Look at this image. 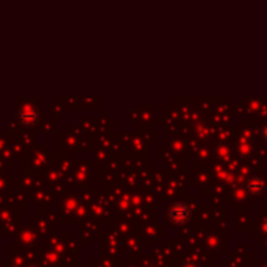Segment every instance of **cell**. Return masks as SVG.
I'll return each instance as SVG.
<instances>
[{
    "label": "cell",
    "instance_id": "obj_3",
    "mask_svg": "<svg viewBox=\"0 0 267 267\" xmlns=\"http://www.w3.org/2000/svg\"><path fill=\"white\" fill-rule=\"evenodd\" d=\"M20 120H22V124H25V125H33L38 120V114L36 113H24V111H22Z\"/></svg>",
    "mask_w": 267,
    "mask_h": 267
},
{
    "label": "cell",
    "instance_id": "obj_2",
    "mask_svg": "<svg viewBox=\"0 0 267 267\" xmlns=\"http://www.w3.org/2000/svg\"><path fill=\"white\" fill-rule=\"evenodd\" d=\"M264 187H266V184L261 178H250L246 184V191L249 192V195H261Z\"/></svg>",
    "mask_w": 267,
    "mask_h": 267
},
{
    "label": "cell",
    "instance_id": "obj_4",
    "mask_svg": "<svg viewBox=\"0 0 267 267\" xmlns=\"http://www.w3.org/2000/svg\"><path fill=\"white\" fill-rule=\"evenodd\" d=\"M183 267H200L197 263H187V264H184Z\"/></svg>",
    "mask_w": 267,
    "mask_h": 267
},
{
    "label": "cell",
    "instance_id": "obj_1",
    "mask_svg": "<svg viewBox=\"0 0 267 267\" xmlns=\"http://www.w3.org/2000/svg\"><path fill=\"white\" fill-rule=\"evenodd\" d=\"M169 220L172 222V224L175 225H183L186 224V222L191 219V208H189L186 203H174L171 208H169Z\"/></svg>",
    "mask_w": 267,
    "mask_h": 267
}]
</instances>
